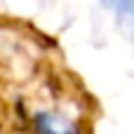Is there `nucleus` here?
<instances>
[{"label":"nucleus","instance_id":"nucleus-1","mask_svg":"<svg viewBox=\"0 0 134 134\" xmlns=\"http://www.w3.org/2000/svg\"><path fill=\"white\" fill-rule=\"evenodd\" d=\"M35 130L40 134H80L78 125L71 118L61 113H52V111L35 113Z\"/></svg>","mask_w":134,"mask_h":134},{"label":"nucleus","instance_id":"nucleus-2","mask_svg":"<svg viewBox=\"0 0 134 134\" xmlns=\"http://www.w3.org/2000/svg\"><path fill=\"white\" fill-rule=\"evenodd\" d=\"M122 21H130V24L134 26V2H132V9H130V14H127V16L122 19Z\"/></svg>","mask_w":134,"mask_h":134}]
</instances>
